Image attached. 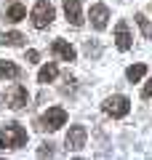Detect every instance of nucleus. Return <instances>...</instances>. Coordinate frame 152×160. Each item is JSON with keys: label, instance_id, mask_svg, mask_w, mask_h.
I'll return each mask as SVG.
<instances>
[{"label": "nucleus", "instance_id": "1", "mask_svg": "<svg viewBox=\"0 0 152 160\" xmlns=\"http://www.w3.org/2000/svg\"><path fill=\"white\" fill-rule=\"evenodd\" d=\"M27 144V131L19 123H8L0 131V149H19Z\"/></svg>", "mask_w": 152, "mask_h": 160}, {"label": "nucleus", "instance_id": "2", "mask_svg": "<svg viewBox=\"0 0 152 160\" xmlns=\"http://www.w3.org/2000/svg\"><path fill=\"white\" fill-rule=\"evenodd\" d=\"M27 102H29V93H27V88H24L22 83H13V86L0 96V104H6L8 109H16V112L27 107Z\"/></svg>", "mask_w": 152, "mask_h": 160}, {"label": "nucleus", "instance_id": "3", "mask_svg": "<svg viewBox=\"0 0 152 160\" xmlns=\"http://www.w3.org/2000/svg\"><path fill=\"white\" fill-rule=\"evenodd\" d=\"M67 123V112L62 107H48V112L38 120V131H59Z\"/></svg>", "mask_w": 152, "mask_h": 160}, {"label": "nucleus", "instance_id": "4", "mask_svg": "<svg viewBox=\"0 0 152 160\" xmlns=\"http://www.w3.org/2000/svg\"><path fill=\"white\" fill-rule=\"evenodd\" d=\"M29 19H32L35 29H45L51 22H53V6H51L48 0H38L35 8H32V13H29Z\"/></svg>", "mask_w": 152, "mask_h": 160}, {"label": "nucleus", "instance_id": "5", "mask_svg": "<svg viewBox=\"0 0 152 160\" xmlns=\"http://www.w3.org/2000/svg\"><path fill=\"white\" fill-rule=\"evenodd\" d=\"M101 109H104L109 118H125V115L131 112V99H128V96H123V93H115V96L104 99Z\"/></svg>", "mask_w": 152, "mask_h": 160}, {"label": "nucleus", "instance_id": "6", "mask_svg": "<svg viewBox=\"0 0 152 160\" xmlns=\"http://www.w3.org/2000/svg\"><path fill=\"white\" fill-rule=\"evenodd\" d=\"M85 139H88V131H85V126H72L67 133V139H64V144H67V152H78V149L85 147Z\"/></svg>", "mask_w": 152, "mask_h": 160}, {"label": "nucleus", "instance_id": "7", "mask_svg": "<svg viewBox=\"0 0 152 160\" xmlns=\"http://www.w3.org/2000/svg\"><path fill=\"white\" fill-rule=\"evenodd\" d=\"M88 19H91V27L101 32V29L107 27V22H109V8L104 6V3H96V6H91Z\"/></svg>", "mask_w": 152, "mask_h": 160}, {"label": "nucleus", "instance_id": "8", "mask_svg": "<svg viewBox=\"0 0 152 160\" xmlns=\"http://www.w3.org/2000/svg\"><path fill=\"white\" fill-rule=\"evenodd\" d=\"M64 16L72 27H83V11H80V0H64Z\"/></svg>", "mask_w": 152, "mask_h": 160}, {"label": "nucleus", "instance_id": "9", "mask_svg": "<svg viewBox=\"0 0 152 160\" xmlns=\"http://www.w3.org/2000/svg\"><path fill=\"white\" fill-rule=\"evenodd\" d=\"M51 51H53V56L62 59V62H75V56H78L75 48L69 46L67 40H53V43H51Z\"/></svg>", "mask_w": 152, "mask_h": 160}, {"label": "nucleus", "instance_id": "10", "mask_svg": "<svg viewBox=\"0 0 152 160\" xmlns=\"http://www.w3.org/2000/svg\"><path fill=\"white\" fill-rule=\"evenodd\" d=\"M131 43H134V40H131L128 24H125V22H118V24H115V46H118L120 51H128Z\"/></svg>", "mask_w": 152, "mask_h": 160}, {"label": "nucleus", "instance_id": "11", "mask_svg": "<svg viewBox=\"0 0 152 160\" xmlns=\"http://www.w3.org/2000/svg\"><path fill=\"white\" fill-rule=\"evenodd\" d=\"M6 22H11V24H16V22H22V19H27V8L22 6V3H11V6L6 8Z\"/></svg>", "mask_w": 152, "mask_h": 160}, {"label": "nucleus", "instance_id": "12", "mask_svg": "<svg viewBox=\"0 0 152 160\" xmlns=\"http://www.w3.org/2000/svg\"><path fill=\"white\" fill-rule=\"evenodd\" d=\"M0 78L16 80V78H22V69H19L13 62H8V59H0Z\"/></svg>", "mask_w": 152, "mask_h": 160}, {"label": "nucleus", "instance_id": "13", "mask_svg": "<svg viewBox=\"0 0 152 160\" xmlns=\"http://www.w3.org/2000/svg\"><path fill=\"white\" fill-rule=\"evenodd\" d=\"M56 75H59V67L51 62V64H45V67L38 72V83H53V80H56Z\"/></svg>", "mask_w": 152, "mask_h": 160}, {"label": "nucleus", "instance_id": "14", "mask_svg": "<svg viewBox=\"0 0 152 160\" xmlns=\"http://www.w3.org/2000/svg\"><path fill=\"white\" fill-rule=\"evenodd\" d=\"M144 75H147V64H134V67L125 69V78H128L131 83H139Z\"/></svg>", "mask_w": 152, "mask_h": 160}, {"label": "nucleus", "instance_id": "15", "mask_svg": "<svg viewBox=\"0 0 152 160\" xmlns=\"http://www.w3.org/2000/svg\"><path fill=\"white\" fill-rule=\"evenodd\" d=\"M24 35L22 32H3L0 35V46H22Z\"/></svg>", "mask_w": 152, "mask_h": 160}, {"label": "nucleus", "instance_id": "16", "mask_svg": "<svg viewBox=\"0 0 152 160\" xmlns=\"http://www.w3.org/2000/svg\"><path fill=\"white\" fill-rule=\"evenodd\" d=\"M134 19H136V24H139V29H141V35H144V38L149 40V38H152V24H149V19H147L144 13H136Z\"/></svg>", "mask_w": 152, "mask_h": 160}, {"label": "nucleus", "instance_id": "17", "mask_svg": "<svg viewBox=\"0 0 152 160\" xmlns=\"http://www.w3.org/2000/svg\"><path fill=\"white\" fill-rule=\"evenodd\" d=\"M38 155L40 158H51V155H53V144H40V149H38Z\"/></svg>", "mask_w": 152, "mask_h": 160}, {"label": "nucleus", "instance_id": "18", "mask_svg": "<svg viewBox=\"0 0 152 160\" xmlns=\"http://www.w3.org/2000/svg\"><path fill=\"white\" fill-rule=\"evenodd\" d=\"M141 99H152V78L144 83V88H141Z\"/></svg>", "mask_w": 152, "mask_h": 160}, {"label": "nucleus", "instance_id": "19", "mask_svg": "<svg viewBox=\"0 0 152 160\" xmlns=\"http://www.w3.org/2000/svg\"><path fill=\"white\" fill-rule=\"evenodd\" d=\"M85 53H88V56H99V46H96V43H85Z\"/></svg>", "mask_w": 152, "mask_h": 160}, {"label": "nucleus", "instance_id": "20", "mask_svg": "<svg viewBox=\"0 0 152 160\" xmlns=\"http://www.w3.org/2000/svg\"><path fill=\"white\" fill-rule=\"evenodd\" d=\"M27 59H29V62H38L40 53H38V51H27Z\"/></svg>", "mask_w": 152, "mask_h": 160}, {"label": "nucleus", "instance_id": "21", "mask_svg": "<svg viewBox=\"0 0 152 160\" xmlns=\"http://www.w3.org/2000/svg\"><path fill=\"white\" fill-rule=\"evenodd\" d=\"M149 11H152V3H149Z\"/></svg>", "mask_w": 152, "mask_h": 160}]
</instances>
